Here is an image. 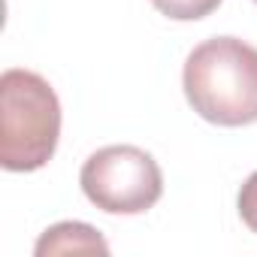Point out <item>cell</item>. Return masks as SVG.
I'll return each mask as SVG.
<instances>
[{"mask_svg": "<svg viewBox=\"0 0 257 257\" xmlns=\"http://www.w3.org/2000/svg\"><path fill=\"white\" fill-rule=\"evenodd\" d=\"M191 109L221 127L257 121V49L239 37H212L200 43L182 73Z\"/></svg>", "mask_w": 257, "mask_h": 257, "instance_id": "6da1fadb", "label": "cell"}, {"mask_svg": "<svg viewBox=\"0 0 257 257\" xmlns=\"http://www.w3.org/2000/svg\"><path fill=\"white\" fill-rule=\"evenodd\" d=\"M61 103L55 88L31 70L0 76V164L10 173H34L55 158Z\"/></svg>", "mask_w": 257, "mask_h": 257, "instance_id": "7a4b0ae2", "label": "cell"}, {"mask_svg": "<svg viewBox=\"0 0 257 257\" xmlns=\"http://www.w3.org/2000/svg\"><path fill=\"white\" fill-rule=\"evenodd\" d=\"M85 197L109 215H143L164 194L158 161L137 146L97 149L79 173Z\"/></svg>", "mask_w": 257, "mask_h": 257, "instance_id": "3957f363", "label": "cell"}, {"mask_svg": "<svg viewBox=\"0 0 257 257\" xmlns=\"http://www.w3.org/2000/svg\"><path fill=\"white\" fill-rule=\"evenodd\" d=\"M70 251H100V254H106L109 245L94 227H88L82 221L55 224L37 242V254L40 257H46V254H70Z\"/></svg>", "mask_w": 257, "mask_h": 257, "instance_id": "277c9868", "label": "cell"}, {"mask_svg": "<svg viewBox=\"0 0 257 257\" xmlns=\"http://www.w3.org/2000/svg\"><path fill=\"white\" fill-rule=\"evenodd\" d=\"M155 10L164 13L167 19H176V22H197V19H206L212 16L221 0H152Z\"/></svg>", "mask_w": 257, "mask_h": 257, "instance_id": "5b68a950", "label": "cell"}, {"mask_svg": "<svg viewBox=\"0 0 257 257\" xmlns=\"http://www.w3.org/2000/svg\"><path fill=\"white\" fill-rule=\"evenodd\" d=\"M239 218L248 224V230L257 233V170L245 179L239 191Z\"/></svg>", "mask_w": 257, "mask_h": 257, "instance_id": "8992f818", "label": "cell"}, {"mask_svg": "<svg viewBox=\"0 0 257 257\" xmlns=\"http://www.w3.org/2000/svg\"><path fill=\"white\" fill-rule=\"evenodd\" d=\"M254 4H257V0H254Z\"/></svg>", "mask_w": 257, "mask_h": 257, "instance_id": "52a82bcc", "label": "cell"}]
</instances>
